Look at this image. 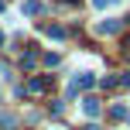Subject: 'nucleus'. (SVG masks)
<instances>
[{
  "label": "nucleus",
  "mask_w": 130,
  "mask_h": 130,
  "mask_svg": "<svg viewBox=\"0 0 130 130\" xmlns=\"http://www.w3.org/2000/svg\"><path fill=\"white\" fill-rule=\"evenodd\" d=\"M0 10H4V0H0Z\"/></svg>",
  "instance_id": "nucleus-10"
},
{
  "label": "nucleus",
  "mask_w": 130,
  "mask_h": 130,
  "mask_svg": "<svg viewBox=\"0 0 130 130\" xmlns=\"http://www.w3.org/2000/svg\"><path fill=\"white\" fill-rule=\"evenodd\" d=\"M0 45H4V34H0Z\"/></svg>",
  "instance_id": "nucleus-11"
},
{
  "label": "nucleus",
  "mask_w": 130,
  "mask_h": 130,
  "mask_svg": "<svg viewBox=\"0 0 130 130\" xmlns=\"http://www.w3.org/2000/svg\"><path fill=\"white\" fill-rule=\"evenodd\" d=\"M45 34H48V38H55V41H62V38H65V27H58V24H45Z\"/></svg>",
  "instance_id": "nucleus-3"
},
{
  "label": "nucleus",
  "mask_w": 130,
  "mask_h": 130,
  "mask_svg": "<svg viewBox=\"0 0 130 130\" xmlns=\"http://www.w3.org/2000/svg\"><path fill=\"white\" fill-rule=\"evenodd\" d=\"M34 62H38V55L27 52V55H24V69H34Z\"/></svg>",
  "instance_id": "nucleus-8"
},
{
  "label": "nucleus",
  "mask_w": 130,
  "mask_h": 130,
  "mask_svg": "<svg viewBox=\"0 0 130 130\" xmlns=\"http://www.w3.org/2000/svg\"><path fill=\"white\" fill-rule=\"evenodd\" d=\"M48 89V79H31L27 82V92H45Z\"/></svg>",
  "instance_id": "nucleus-5"
},
{
  "label": "nucleus",
  "mask_w": 130,
  "mask_h": 130,
  "mask_svg": "<svg viewBox=\"0 0 130 130\" xmlns=\"http://www.w3.org/2000/svg\"><path fill=\"white\" fill-rule=\"evenodd\" d=\"M38 10H41V4H38V0H24V7H21V14H27V17H34Z\"/></svg>",
  "instance_id": "nucleus-4"
},
{
  "label": "nucleus",
  "mask_w": 130,
  "mask_h": 130,
  "mask_svg": "<svg viewBox=\"0 0 130 130\" xmlns=\"http://www.w3.org/2000/svg\"><path fill=\"white\" fill-rule=\"evenodd\" d=\"M82 110H86V117H99V99L96 96H86L82 99Z\"/></svg>",
  "instance_id": "nucleus-1"
},
{
  "label": "nucleus",
  "mask_w": 130,
  "mask_h": 130,
  "mask_svg": "<svg viewBox=\"0 0 130 130\" xmlns=\"http://www.w3.org/2000/svg\"><path fill=\"white\" fill-rule=\"evenodd\" d=\"M110 113H113V120H123V117H127V106H113Z\"/></svg>",
  "instance_id": "nucleus-7"
},
{
  "label": "nucleus",
  "mask_w": 130,
  "mask_h": 130,
  "mask_svg": "<svg viewBox=\"0 0 130 130\" xmlns=\"http://www.w3.org/2000/svg\"><path fill=\"white\" fill-rule=\"evenodd\" d=\"M117 31H120V21H113V17L103 21V24H96V34H117Z\"/></svg>",
  "instance_id": "nucleus-2"
},
{
  "label": "nucleus",
  "mask_w": 130,
  "mask_h": 130,
  "mask_svg": "<svg viewBox=\"0 0 130 130\" xmlns=\"http://www.w3.org/2000/svg\"><path fill=\"white\" fill-rule=\"evenodd\" d=\"M0 127H4V130H14V127H17V117H14V113H0Z\"/></svg>",
  "instance_id": "nucleus-6"
},
{
  "label": "nucleus",
  "mask_w": 130,
  "mask_h": 130,
  "mask_svg": "<svg viewBox=\"0 0 130 130\" xmlns=\"http://www.w3.org/2000/svg\"><path fill=\"white\" fill-rule=\"evenodd\" d=\"M106 4H110V0H92V7H96V10H103Z\"/></svg>",
  "instance_id": "nucleus-9"
}]
</instances>
